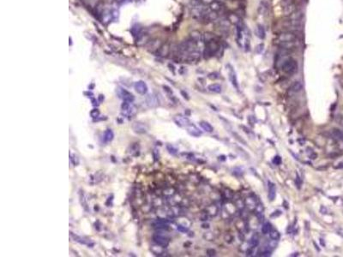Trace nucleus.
Returning <instances> with one entry per match:
<instances>
[{
    "label": "nucleus",
    "mask_w": 343,
    "mask_h": 257,
    "mask_svg": "<svg viewBox=\"0 0 343 257\" xmlns=\"http://www.w3.org/2000/svg\"><path fill=\"white\" fill-rule=\"evenodd\" d=\"M281 69L287 74H293L298 70V63L295 59H287L282 63Z\"/></svg>",
    "instance_id": "f03ea898"
},
{
    "label": "nucleus",
    "mask_w": 343,
    "mask_h": 257,
    "mask_svg": "<svg viewBox=\"0 0 343 257\" xmlns=\"http://www.w3.org/2000/svg\"><path fill=\"white\" fill-rule=\"evenodd\" d=\"M295 183H296V186L298 187V189H300V187H301V184H302V181H301V178L300 177L299 174H297V176H296V180H295Z\"/></svg>",
    "instance_id": "cd10ccee"
},
{
    "label": "nucleus",
    "mask_w": 343,
    "mask_h": 257,
    "mask_svg": "<svg viewBox=\"0 0 343 257\" xmlns=\"http://www.w3.org/2000/svg\"><path fill=\"white\" fill-rule=\"evenodd\" d=\"M163 88H164V89L166 90L167 92H168V93H170V94H172V90H170V88H169L168 87H167V86H164Z\"/></svg>",
    "instance_id": "e433bc0d"
},
{
    "label": "nucleus",
    "mask_w": 343,
    "mask_h": 257,
    "mask_svg": "<svg viewBox=\"0 0 343 257\" xmlns=\"http://www.w3.org/2000/svg\"><path fill=\"white\" fill-rule=\"evenodd\" d=\"M302 88H303V86H302V84H301V82H294L293 83H292V87H291V89H292V91H293V92L298 93V92L301 91Z\"/></svg>",
    "instance_id": "412c9836"
},
{
    "label": "nucleus",
    "mask_w": 343,
    "mask_h": 257,
    "mask_svg": "<svg viewBox=\"0 0 343 257\" xmlns=\"http://www.w3.org/2000/svg\"><path fill=\"white\" fill-rule=\"evenodd\" d=\"M236 33H237V40H238V43H239L240 40L243 39V28L239 24H236Z\"/></svg>",
    "instance_id": "aec40b11"
},
{
    "label": "nucleus",
    "mask_w": 343,
    "mask_h": 257,
    "mask_svg": "<svg viewBox=\"0 0 343 257\" xmlns=\"http://www.w3.org/2000/svg\"><path fill=\"white\" fill-rule=\"evenodd\" d=\"M205 44L206 45H205V48L203 51V57L206 59H210L218 52L219 49H220V45L214 39L210 41H208Z\"/></svg>",
    "instance_id": "f257e3e1"
},
{
    "label": "nucleus",
    "mask_w": 343,
    "mask_h": 257,
    "mask_svg": "<svg viewBox=\"0 0 343 257\" xmlns=\"http://www.w3.org/2000/svg\"><path fill=\"white\" fill-rule=\"evenodd\" d=\"M161 42L159 39H154V40H150V42L148 44V48L149 51H157L160 47H161Z\"/></svg>",
    "instance_id": "6e6552de"
},
{
    "label": "nucleus",
    "mask_w": 343,
    "mask_h": 257,
    "mask_svg": "<svg viewBox=\"0 0 343 257\" xmlns=\"http://www.w3.org/2000/svg\"><path fill=\"white\" fill-rule=\"evenodd\" d=\"M332 135H333V137L336 139H338V140H343V132L339 130V129H333Z\"/></svg>",
    "instance_id": "4be33fe9"
},
{
    "label": "nucleus",
    "mask_w": 343,
    "mask_h": 257,
    "mask_svg": "<svg viewBox=\"0 0 343 257\" xmlns=\"http://www.w3.org/2000/svg\"><path fill=\"white\" fill-rule=\"evenodd\" d=\"M167 148L168 152L170 153H172V154H176V153H178V149L170 144H168L167 146Z\"/></svg>",
    "instance_id": "393cba45"
},
{
    "label": "nucleus",
    "mask_w": 343,
    "mask_h": 257,
    "mask_svg": "<svg viewBox=\"0 0 343 257\" xmlns=\"http://www.w3.org/2000/svg\"><path fill=\"white\" fill-rule=\"evenodd\" d=\"M200 126L203 128V130H205L206 132H209V133H212L213 132V130H214V128H213V127L211 126L210 124H209V123H207V122H200Z\"/></svg>",
    "instance_id": "dca6fc26"
},
{
    "label": "nucleus",
    "mask_w": 343,
    "mask_h": 257,
    "mask_svg": "<svg viewBox=\"0 0 343 257\" xmlns=\"http://www.w3.org/2000/svg\"><path fill=\"white\" fill-rule=\"evenodd\" d=\"M256 34H257V36L259 38V39H264L266 36V31L265 29H264V27H263V26H262V25H257V29H256Z\"/></svg>",
    "instance_id": "4468645a"
},
{
    "label": "nucleus",
    "mask_w": 343,
    "mask_h": 257,
    "mask_svg": "<svg viewBox=\"0 0 343 257\" xmlns=\"http://www.w3.org/2000/svg\"><path fill=\"white\" fill-rule=\"evenodd\" d=\"M250 244L252 246V248H255V247L258 246V244H259V240H258V238H251L250 241Z\"/></svg>",
    "instance_id": "a878e982"
},
{
    "label": "nucleus",
    "mask_w": 343,
    "mask_h": 257,
    "mask_svg": "<svg viewBox=\"0 0 343 257\" xmlns=\"http://www.w3.org/2000/svg\"><path fill=\"white\" fill-rule=\"evenodd\" d=\"M146 102H147V104H148L149 107H155L156 105H158V102L159 101H158V99H157L156 96L153 95V94H150L146 99Z\"/></svg>",
    "instance_id": "f8f14e48"
},
{
    "label": "nucleus",
    "mask_w": 343,
    "mask_h": 257,
    "mask_svg": "<svg viewBox=\"0 0 343 257\" xmlns=\"http://www.w3.org/2000/svg\"><path fill=\"white\" fill-rule=\"evenodd\" d=\"M270 230H271V225L269 222L264 223L262 226V233L264 234V235L269 233Z\"/></svg>",
    "instance_id": "5701e85b"
},
{
    "label": "nucleus",
    "mask_w": 343,
    "mask_h": 257,
    "mask_svg": "<svg viewBox=\"0 0 343 257\" xmlns=\"http://www.w3.org/2000/svg\"><path fill=\"white\" fill-rule=\"evenodd\" d=\"M113 132L111 129H106L104 133V141L105 142H110L113 139Z\"/></svg>",
    "instance_id": "f3484780"
},
{
    "label": "nucleus",
    "mask_w": 343,
    "mask_h": 257,
    "mask_svg": "<svg viewBox=\"0 0 343 257\" xmlns=\"http://www.w3.org/2000/svg\"><path fill=\"white\" fill-rule=\"evenodd\" d=\"M135 126H137V128H136V127H133V128L135 129V131H136V132L145 133L146 131H147V128H146V127L144 126V124H140V123H136Z\"/></svg>",
    "instance_id": "a211bd4d"
},
{
    "label": "nucleus",
    "mask_w": 343,
    "mask_h": 257,
    "mask_svg": "<svg viewBox=\"0 0 343 257\" xmlns=\"http://www.w3.org/2000/svg\"><path fill=\"white\" fill-rule=\"evenodd\" d=\"M178 230H180V231H181V232H186L188 230L187 228H185L184 226H178Z\"/></svg>",
    "instance_id": "72a5a7b5"
},
{
    "label": "nucleus",
    "mask_w": 343,
    "mask_h": 257,
    "mask_svg": "<svg viewBox=\"0 0 343 257\" xmlns=\"http://www.w3.org/2000/svg\"><path fill=\"white\" fill-rule=\"evenodd\" d=\"M174 121L176 122V124L180 126V127H183V126H186L189 125V120H188L186 117H181V116H178L174 118Z\"/></svg>",
    "instance_id": "ddd939ff"
},
{
    "label": "nucleus",
    "mask_w": 343,
    "mask_h": 257,
    "mask_svg": "<svg viewBox=\"0 0 343 257\" xmlns=\"http://www.w3.org/2000/svg\"><path fill=\"white\" fill-rule=\"evenodd\" d=\"M181 94H183V95H184V99H186V100H189V97H188V94H186V93H184V91H181Z\"/></svg>",
    "instance_id": "c9c22d12"
},
{
    "label": "nucleus",
    "mask_w": 343,
    "mask_h": 257,
    "mask_svg": "<svg viewBox=\"0 0 343 257\" xmlns=\"http://www.w3.org/2000/svg\"><path fill=\"white\" fill-rule=\"evenodd\" d=\"M209 78H210V79H212V80H216V79H218L219 78V74L218 73H216V72H213V73H211V74L209 75Z\"/></svg>",
    "instance_id": "2f4dec72"
},
{
    "label": "nucleus",
    "mask_w": 343,
    "mask_h": 257,
    "mask_svg": "<svg viewBox=\"0 0 343 257\" xmlns=\"http://www.w3.org/2000/svg\"><path fill=\"white\" fill-rule=\"evenodd\" d=\"M120 95L121 97H122V99L124 100V101L131 103V102L134 101V100H135V98H134V96H133V94H130V93H129L128 91H126V90H124V89L121 90Z\"/></svg>",
    "instance_id": "9d476101"
},
{
    "label": "nucleus",
    "mask_w": 343,
    "mask_h": 257,
    "mask_svg": "<svg viewBox=\"0 0 343 257\" xmlns=\"http://www.w3.org/2000/svg\"><path fill=\"white\" fill-rule=\"evenodd\" d=\"M281 214V211H279V210L275 211V212L274 214H271V217H272V218H274V217H278V216H280Z\"/></svg>",
    "instance_id": "f704fd0d"
},
{
    "label": "nucleus",
    "mask_w": 343,
    "mask_h": 257,
    "mask_svg": "<svg viewBox=\"0 0 343 257\" xmlns=\"http://www.w3.org/2000/svg\"><path fill=\"white\" fill-rule=\"evenodd\" d=\"M275 195H276V188H275V184L271 182H269V200L270 202H273L275 198Z\"/></svg>",
    "instance_id": "1a4fd4ad"
},
{
    "label": "nucleus",
    "mask_w": 343,
    "mask_h": 257,
    "mask_svg": "<svg viewBox=\"0 0 343 257\" xmlns=\"http://www.w3.org/2000/svg\"><path fill=\"white\" fill-rule=\"evenodd\" d=\"M263 47H264V45L263 44H259L258 46H257V47H256V52L257 53H261L262 51H263Z\"/></svg>",
    "instance_id": "c85d7f7f"
},
{
    "label": "nucleus",
    "mask_w": 343,
    "mask_h": 257,
    "mask_svg": "<svg viewBox=\"0 0 343 257\" xmlns=\"http://www.w3.org/2000/svg\"><path fill=\"white\" fill-rule=\"evenodd\" d=\"M245 48H246V51H250V39H248V38H246V41H245Z\"/></svg>",
    "instance_id": "473e14b6"
},
{
    "label": "nucleus",
    "mask_w": 343,
    "mask_h": 257,
    "mask_svg": "<svg viewBox=\"0 0 343 257\" xmlns=\"http://www.w3.org/2000/svg\"><path fill=\"white\" fill-rule=\"evenodd\" d=\"M269 235H270V238H272L273 240H275V241H276V240H278L280 238V233L276 230H270Z\"/></svg>",
    "instance_id": "b1692460"
},
{
    "label": "nucleus",
    "mask_w": 343,
    "mask_h": 257,
    "mask_svg": "<svg viewBox=\"0 0 343 257\" xmlns=\"http://www.w3.org/2000/svg\"><path fill=\"white\" fill-rule=\"evenodd\" d=\"M227 68H228V77H229V80H230L231 83L233 84V86L236 89L238 90L239 89V86H238L237 75H236V73H235V71H234L232 65H230V64L227 65Z\"/></svg>",
    "instance_id": "20e7f679"
},
{
    "label": "nucleus",
    "mask_w": 343,
    "mask_h": 257,
    "mask_svg": "<svg viewBox=\"0 0 343 257\" xmlns=\"http://www.w3.org/2000/svg\"><path fill=\"white\" fill-rule=\"evenodd\" d=\"M320 243H321V244H322L323 246L325 245V243L324 242V239H322V238H321V239H320Z\"/></svg>",
    "instance_id": "4c0bfd02"
},
{
    "label": "nucleus",
    "mask_w": 343,
    "mask_h": 257,
    "mask_svg": "<svg viewBox=\"0 0 343 257\" xmlns=\"http://www.w3.org/2000/svg\"><path fill=\"white\" fill-rule=\"evenodd\" d=\"M272 161H273V163L275 164V165H281V157L279 155L275 156V158H274Z\"/></svg>",
    "instance_id": "bb28decb"
},
{
    "label": "nucleus",
    "mask_w": 343,
    "mask_h": 257,
    "mask_svg": "<svg viewBox=\"0 0 343 257\" xmlns=\"http://www.w3.org/2000/svg\"><path fill=\"white\" fill-rule=\"evenodd\" d=\"M336 168H343V162L340 163L339 165H338V166H336Z\"/></svg>",
    "instance_id": "58836bf2"
},
{
    "label": "nucleus",
    "mask_w": 343,
    "mask_h": 257,
    "mask_svg": "<svg viewBox=\"0 0 343 257\" xmlns=\"http://www.w3.org/2000/svg\"><path fill=\"white\" fill-rule=\"evenodd\" d=\"M187 132L192 136V137H198L202 135V132L199 130L198 128H196L194 125H189L187 127Z\"/></svg>",
    "instance_id": "9b49d317"
},
{
    "label": "nucleus",
    "mask_w": 343,
    "mask_h": 257,
    "mask_svg": "<svg viewBox=\"0 0 343 257\" xmlns=\"http://www.w3.org/2000/svg\"><path fill=\"white\" fill-rule=\"evenodd\" d=\"M209 9H210L211 10H213V11L217 12L219 11V10H221V4H220L219 2L213 1V2L210 4Z\"/></svg>",
    "instance_id": "6ab92c4d"
},
{
    "label": "nucleus",
    "mask_w": 343,
    "mask_h": 257,
    "mask_svg": "<svg viewBox=\"0 0 343 257\" xmlns=\"http://www.w3.org/2000/svg\"><path fill=\"white\" fill-rule=\"evenodd\" d=\"M208 89L212 93H215V94H220L221 92V86L218 84V83H213L208 87Z\"/></svg>",
    "instance_id": "2eb2a0df"
},
{
    "label": "nucleus",
    "mask_w": 343,
    "mask_h": 257,
    "mask_svg": "<svg viewBox=\"0 0 343 257\" xmlns=\"http://www.w3.org/2000/svg\"><path fill=\"white\" fill-rule=\"evenodd\" d=\"M153 240H154V242L157 245L162 246V247H167L168 245V243H169V240H168L167 238H165L163 236H161V235H158V234L154 235Z\"/></svg>",
    "instance_id": "423d86ee"
},
{
    "label": "nucleus",
    "mask_w": 343,
    "mask_h": 257,
    "mask_svg": "<svg viewBox=\"0 0 343 257\" xmlns=\"http://www.w3.org/2000/svg\"><path fill=\"white\" fill-rule=\"evenodd\" d=\"M170 51H171V46H170V44L169 43H165V44H163L160 47V49L156 51V54H157V56H159V57L165 58V57H167V55L170 53Z\"/></svg>",
    "instance_id": "39448f33"
},
{
    "label": "nucleus",
    "mask_w": 343,
    "mask_h": 257,
    "mask_svg": "<svg viewBox=\"0 0 343 257\" xmlns=\"http://www.w3.org/2000/svg\"><path fill=\"white\" fill-rule=\"evenodd\" d=\"M215 254H216V251L213 249H209L208 250H207V255H208L209 256H214Z\"/></svg>",
    "instance_id": "7c9ffc66"
},
{
    "label": "nucleus",
    "mask_w": 343,
    "mask_h": 257,
    "mask_svg": "<svg viewBox=\"0 0 343 257\" xmlns=\"http://www.w3.org/2000/svg\"><path fill=\"white\" fill-rule=\"evenodd\" d=\"M296 39V35H294L293 33H291V32L282 33V34H281V35L277 37V40H278V43L280 44V46L284 45V44H287V43L295 42Z\"/></svg>",
    "instance_id": "7ed1b4c3"
},
{
    "label": "nucleus",
    "mask_w": 343,
    "mask_h": 257,
    "mask_svg": "<svg viewBox=\"0 0 343 257\" xmlns=\"http://www.w3.org/2000/svg\"><path fill=\"white\" fill-rule=\"evenodd\" d=\"M90 115H91V117H97L99 115H100V112H99V110L97 109H94L91 111V112H90Z\"/></svg>",
    "instance_id": "c756f323"
},
{
    "label": "nucleus",
    "mask_w": 343,
    "mask_h": 257,
    "mask_svg": "<svg viewBox=\"0 0 343 257\" xmlns=\"http://www.w3.org/2000/svg\"><path fill=\"white\" fill-rule=\"evenodd\" d=\"M135 89H136V91H137L138 94H145L147 93V91H148V87H147V84L144 82L140 81V82H136V84H135Z\"/></svg>",
    "instance_id": "0eeeda50"
}]
</instances>
